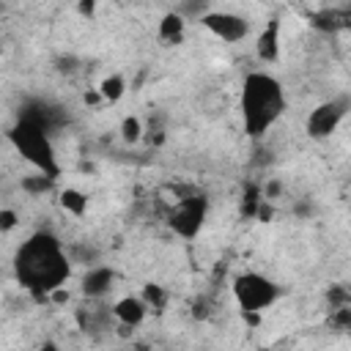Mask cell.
<instances>
[{
    "instance_id": "1",
    "label": "cell",
    "mask_w": 351,
    "mask_h": 351,
    "mask_svg": "<svg viewBox=\"0 0 351 351\" xmlns=\"http://www.w3.org/2000/svg\"><path fill=\"white\" fill-rule=\"evenodd\" d=\"M14 271H16V280L22 282V288H27L38 296H49L55 288H60L69 280L71 266H69V258L55 236L36 233L16 250Z\"/></svg>"
},
{
    "instance_id": "2",
    "label": "cell",
    "mask_w": 351,
    "mask_h": 351,
    "mask_svg": "<svg viewBox=\"0 0 351 351\" xmlns=\"http://www.w3.org/2000/svg\"><path fill=\"white\" fill-rule=\"evenodd\" d=\"M239 110H241V126L250 137L266 134L285 110V90L280 80L266 71H250L241 82Z\"/></svg>"
},
{
    "instance_id": "3",
    "label": "cell",
    "mask_w": 351,
    "mask_h": 351,
    "mask_svg": "<svg viewBox=\"0 0 351 351\" xmlns=\"http://www.w3.org/2000/svg\"><path fill=\"white\" fill-rule=\"evenodd\" d=\"M11 145L16 148V154L22 159H27L38 173H44L47 178L58 176V159H55V148L47 137V132L36 123V121H19L11 129Z\"/></svg>"
},
{
    "instance_id": "4",
    "label": "cell",
    "mask_w": 351,
    "mask_h": 351,
    "mask_svg": "<svg viewBox=\"0 0 351 351\" xmlns=\"http://www.w3.org/2000/svg\"><path fill=\"white\" fill-rule=\"evenodd\" d=\"M233 299L241 307V313H263L280 299V285L258 271H244L233 280Z\"/></svg>"
},
{
    "instance_id": "5",
    "label": "cell",
    "mask_w": 351,
    "mask_h": 351,
    "mask_svg": "<svg viewBox=\"0 0 351 351\" xmlns=\"http://www.w3.org/2000/svg\"><path fill=\"white\" fill-rule=\"evenodd\" d=\"M208 214V200L200 195H189L176 200L173 211H170V228L181 236V239H195L206 222Z\"/></svg>"
},
{
    "instance_id": "6",
    "label": "cell",
    "mask_w": 351,
    "mask_h": 351,
    "mask_svg": "<svg viewBox=\"0 0 351 351\" xmlns=\"http://www.w3.org/2000/svg\"><path fill=\"white\" fill-rule=\"evenodd\" d=\"M346 118V99H332V101H324L318 104L310 115H307V134L315 137V140H326L329 134L337 132L340 121Z\"/></svg>"
},
{
    "instance_id": "7",
    "label": "cell",
    "mask_w": 351,
    "mask_h": 351,
    "mask_svg": "<svg viewBox=\"0 0 351 351\" xmlns=\"http://www.w3.org/2000/svg\"><path fill=\"white\" fill-rule=\"evenodd\" d=\"M200 25H203L211 36H217L219 41H225V44L241 41V38L247 36V30H250L247 19L239 16V14H230V11H208V14L200 16Z\"/></svg>"
},
{
    "instance_id": "8",
    "label": "cell",
    "mask_w": 351,
    "mask_h": 351,
    "mask_svg": "<svg viewBox=\"0 0 351 351\" xmlns=\"http://www.w3.org/2000/svg\"><path fill=\"white\" fill-rule=\"evenodd\" d=\"M112 313H115V318H118L126 329H134V326H140V324L145 321L148 302H145V299H140V296H123V299H118V302H115Z\"/></svg>"
},
{
    "instance_id": "9",
    "label": "cell",
    "mask_w": 351,
    "mask_h": 351,
    "mask_svg": "<svg viewBox=\"0 0 351 351\" xmlns=\"http://www.w3.org/2000/svg\"><path fill=\"white\" fill-rule=\"evenodd\" d=\"M156 36H159V41H165V44H181L184 36H186V19H184L181 14H176V11L165 14V16L159 19Z\"/></svg>"
},
{
    "instance_id": "10",
    "label": "cell",
    "mask_w": 351,
    "mask_h": 351,
    "mask_svg": "<svg viewBox=\"0 0 351 351\" xmlns=\"http://www.w3.org/2000/svg\"><path fill=\"white\" fill-rule=\"evenodd\" d=\"M258 58L261 60H277L280 58V25L271 19L266 30L258 36Z\"/></svg>"
},
{
    "instance_id": "11",
    "label": "cell",
    "mask_w": 351,
    "mask_h": 351,
    "mask_svg": "<svg viewBox=\"0 0 351 351\" xmlns=\"http://www.w3.org/2000/svg\"><path fill=\"white\" fill-rule=\"evenodd\" d=\"M58 200H60V208L69 211L71 217H85V211H88V195L82 189H77V186L60 189Z\"/></svg>"
},
{
    "instance_id": "12",
    "label": "cell",
    "mask_w": 351,
    "mask_h": 351,
    "mask_svg": "<svg viewBox=\"0 0 351 351\" xmlns=\"http://www.w3.org/2000/svg\"><path fill=\"white\" fill-rule=\"evenodd\" d=\"M110 282H112V271L110 269H90L85 277H82V291L88 293V296H101L107 288H110Z\"/></svg>"
},
{
    "instance_id": "13",
    "label": "cell",
    "mask_w": 351,
    "mask_h": 351,
    "mask_svg": "<svg viewBox=\"0 0 351 351\" xmlns=\"http://www.w3.org/2000/svg\"><path fill=\"white\" fill-rule=\"evenodd\" d=\"M99 96H101V101H110V104H115V101H121L123 99V93H126V80L121 77V74H110V77H104L101 82H99Z\"/></svg>"
},
{
    "instance_id": "14",
    "label": "cell",
    "mask_w": 351,
    "mask_h": 351,
    "mask_svg": "<svg viewBox=\"0 0 351 351\" xmlns=\"http://www.w3.org/2000/svg\"><path fill=\"white\" fill-rule=\"evenodd\" d=\"M315 25L324 27V30H343L348 25V11H337V8H329V11H321L315 16Z\"/></svg>"
},
{
    "instance_id": "15",
    "label": "cell",
    "mask_w": 351,
    "mask_h": 351,
    "mask_svg": "<svg viewBox=\"0 0 351 351\" xmlns=\"http://www.w3.org/2000/svg\"><path fill=\"white\" fill-rule=\"evenodd\" d=\"M121 137H123V143H129V145L140 143V140H143V121H140L137 115H126V118L121 121Z\"/></svg>"
},
{
    "instance_id": "16",
    "label": "cell",
    "mask_w": 351,
    "mask_h": 351,
    "mask_svg": "<svg viewBox=\"0 0 351 351\" xmlns=\"http://www.w3.org/2000/svg\"><path fill=\"white\" fill-rule=\"evenodd\" d=\"M19 225V217L14 208H0V233H11Z\"/></svg>"
},
{
    "instance_id": "17",
    "label": "cell",
    "mask_w": 351,
    "mask_h": 351,
    "mask_svg": "<svg viewBox=\"0 0 351 351\" xmlns=\"http://www.w3.org/2000/svg\"><path fill=\"white\" fill-rule=\"evenodd\" d=\"M77 11H80L82 16H93V14H96V0H80V3H77Z\"/></svg>"
}]
</instances>
